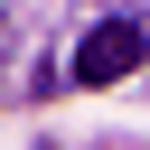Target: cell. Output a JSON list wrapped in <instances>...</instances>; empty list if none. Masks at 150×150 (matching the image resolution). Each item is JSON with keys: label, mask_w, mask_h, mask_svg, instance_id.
<instances>
[{"label": "cell", "mask_w": 150, "mask_h": 150, "mask_svg": "<svg viewBox=\"0 0 150 150\" xmlns=\"http://www.w3.org/2000/svg\"><path fill=\"white\" fill-rule=\"evenodd\" d=\"M141 66V19H103V28H84V47H75V84H122Z\"/></svg>", "instance_id": "6da1fadb"}]
</instances>
